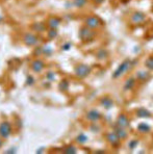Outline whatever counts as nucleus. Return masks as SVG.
I'll use <instances>...</instances> for the list:
<instances>
[{"label":"nucleus","mask_w":153,"mask_h":154,"mask_svg":"<svg viewBox=\"0 0 153 154\" xmlns=\"http://www.w3.org/2000/svg\"><path fill=\"white\" fill-rule=\"evenodd\" d=\"M1 20H2V18H1V17H0V21H1Z\"/></svg>","instance_id":"37"},{"label":"nucleus","mask_w":153,"mask_h":154,"mask_svg":"<svg viewBox=\"0 0 153 154\" xmlns=\"http://www.w3.org/2000/svg\"><path fill=\"white\" fill-rule=\"evenodd\" d=\"M92 69L90 66L87 65H78L77 67L75 68L74 72H75V75L79 78H85L87 76H89V74L91 73Z\"/></svg>","instance_id":"2"},{"label":"nucleus","mask_w":153,"mask_h":154,"mask_svg":"<svg viewBox=\"0 0 153 154\" xmlns=\"http://www.w3.org/2000/svg\"><path fill=\"white\" fill-rule=\"evenodd\" d=\"M12 134V125L8 122H2L0 124V137L3 139H8Z\"/></svg>","instance_id":"4"},{"label":"nucleus","mask_w":153,"mask_h":154,"mask_svg":"<svg viewBox=\"0 0 153 154\" xmlns=\"http://www.w3.org/2000/svg\"><path fill=\"white\" fill-rule=\"evenodd\" d=\"M145 66L147 69L152 70L153 71V56H150V57H148L147 60H145Z\"/></svg>","instance_id":"23"},{"label":"nucleus","mask_w":153,"mask_h":154,"mask_svg":"<svg viewBox=\"0 0 153 154\" xmlns=\"http://www.w3.org/2000/svg\"><path fill=\"white\" fill-rule=\"evenodd\" d=\"M136 78L134 77H130L129 79H127L124 85V91H130L132 90L134 88V85H136Z\"/></svg>","instance_id":"15"},{"label":"nucleus","mask_w":153,"mask_h":154,"mask_svg":"<svg viewBox=\"0 0 153 154\" xmlns=\"http://www.w3.org/2000/svg\"><path fill=\"white\" fill-rule=\"evenodd\" d=\"M68 88H69V82L67 80H63L62 82L58 85V89L60 91H64V92L68 90Z\"/></svg>","instance_id":"24"},{"label":"nucleus","mask_w":153,"mask_h":154,"mask_svg":"<svg viewBox=\"0 0 153 154\" xmlns=\"http://www.w3.org/2000/svg\"><path fill=\"white\" fill-rule=\"evenodd\" d=\"M90 129H91L92 131H94V132H99V131H100V126H98L97 124H92Z\"/></svg>","instance_id":"30"},{"label":"nucleus","mask_w":153,"mask_h":154,"mask_svg":"<svg viewBox=\"0 0 153 154\" xmlns=\"http://www.w3.org/2000/svg\"><path fill=\"white\" fill-rule=\"evenodd\" d=\"M85 3H87V0H74L73 2V4L76 8H82L85 5Z\"/></svg>","instance_id":"26"},{"label":"nucleus","mask_w":153,"mask_h":154,"mask_svg":"<svg viewBox=\"0 0 153 154\" xmlns=\"http://www.w3.org/2000/svg\"><path fill=\"white\" fill-rule=\"evenodd\" d=\"M100 24H101L100 19L98 17H95V16H91V17H89L85 20V26L91 29L97 28V27L100 26Z\"/></svg>","instance_id":"5"},{"label":"nucleus","mask_w":153,"mask_h":154,"mask_svg":"<svg viewBox=\"0 0 153 154\" xmlns=\"http://www.w3.org/2000/svg\"><path fill=\"white\" fill-rule=\"evenodd\" d=\"M146 20V15L142 12H136L131 16V22L133 24H141Z\"/></svg>","instance_id":"9"},{"label":"nucleus","mask_w":153,"mask_h":154,"mask_svg":"<svg viewBox=\"0 0 153 154\" xmlns=\"http://www.w3.org/2000/svg\"><path fill=\"white\" fill-rule=\"evenodd\" d=\"M35 82V78H33V77L31 76V75H28V76H27V78H26V85L30 87V85H32Z\"/></svg>","instance_id":"29"},{"label":"nucleus","mask_w":153,"mask_h":154,"mask_svg":"<svg viewBox=\"0 0 153 154\" xmlns=\"http://www.w3.org/2000/svg\"><path fill=\"white\" fill-rule=\"evenodd\" d=\"M117 125L120 126L122 128H127L129 126V120H128L127 116L124 114H121L117 119Z\"/></svg>","instance_id":"11"},{"label":"nucleus","mask_w":153,"mask_h":154,"mask_svg":"<svg viewBox=\"0 0 153 154\" xmlns=\"http://www.w3.org/2000/svg\"><path fill=\"white\" fill-rule=\"evenodd\" d=\"M130 67H132V64H131V62H130V60H125L122 64L119 66L118 69L115 71L114 75H112V78H119L120 76H122Z\"/></svg>","instance_id":"1"},{"label":"nucleus","mask_w":153,"mask_h":154,"mask_svg":"<svg viewBox=\"0 0 153 154\" xmlns=\"http://www.w3.org/2000/svg\"><path fill=\"white\" fill-rule=\"evenodd\" d=\"M138 130L141 133H148L151 130V127H150L147 123H139L138 126Z\"/></svg>","instance_id":"18"},{"label":"nucleus","mask_w":153,"mask_h":154,"mask_svg":"<svg viewBox=\"0 0 153 154\" xmlns=\"http://www.w3.org/2000/svg\"><path fill=\"white\" fill-rule=\"evenodd\" d=\"M87 140H89V137H87L84 133H80V134H78V137H76V141L79 143V144H84V143L87 142Z\"/></svg>","instance_id":"21"},{"label":"nucleus","mask_w":153,"mask_h":154,"mask_svg":"<svg viewBox=\"0 0 153 154\" xmlns=\"http://www.w3.org/2000/svg\"><path fill=\"white\" fill-rule=\"evenodd\" d=\"M53 52V49L51 48V47H44L43 48V54H45V55H51Z\"/></svg>","instance_id":"27"},{"label":"nucleus","mask_w":153,"mask_h":154,"mask_svg":"<svg viewBox=\"0 0 153 154\" xmlns=\"http://www.w3.org/2000/svg\"><path fill=\"white\" fill-rule=\"evenodd\" d=\"M46 77H47V79H48V80L52 81V80H54L55 75H54V73H53V72H48V73L46 74Z\"/></svg>","instance_id":"31"},{"label":"nucleus","mask_w":153,"mask_h":154,"mask_svg":"<svg viewBox=\"0 0 153 154\" xmlns=\"http://www.w3.org/2000/svg\"><path fill=\"white\" fill-rule=\"evenodd\" d=\"M101 104H102V106L105 109H109V108H112V105H114V101H112V99L109 98V97H103V98L101 99Z\"/></svg>","instance_id":"14"},{"label":"nucleus","mask_w":153,"mask_h":154,"mask_svg":"<svg viewBox=\"0 0 153 154\" xmlns=\"http://www.w3.org/2000/svg\"><path fill=\"white\" fill-rule=\"evenodd\" d=\"M97 58L98 60H104V58L107 57V55H109V53H107V51L105 50V49H99L97 51Z\"/></svg>","instance_id":"19"},{"label":"nucleus","mask_w":153,"mask_h":154,"mask_svg":"<svg viewBox=\"0 0 153 154\" xmlns=\"http://www.w3.org/2000/svg\"><path fill=\"white\" fill-rule=\"evenodd\" d=\"M1 147H2V141L0 140V148H1Z\"/></svg>","instance_id":"36"},{"label":"nucleus","mask_w":153,"mask_h":154,"mask_svg":"<svg viewBox=\"0 0 153 154\" xmlns=\"http://www.w3.org/2000/svg\"><path fill=\"white\" fill-rule=\"evenodd\" d=\"M150 78V74L147 71H139L136 73V79L141 81H147Z\"/></svg>","instance_id":"16"},{"label":"nucleus","mask_w":153,"mask_h":154,"mask_svg":"<svg viewBox=\"0 0 153 154\" xmlns=\"http://www.w3.org/2000/svg\"><path fill=\"white\" fill-rule=\"evenodd\" d=\"M64 152L67 153V154H75L76 152H77V149H76L75 146L70 145V146L66 147V148L64 149Z\"/></svg>","instance_id":"20"},{"label":"nucleus","mask_w":153,"mask_h":154,"mask_svg":"<svg viewBox=\"0 0 153 154\" xmlns=\"http://www.w3.org/2000/svg\"><path fill=\"white\" fill-rule=\"evenodd\" d=\"M30 68L33 72H35V73H40V72H42L43 69L45 68V64H44V62L41 60H35L31 63Z\"/></svg>","instance_id":"10"},{"label":"nucleus","mask_w":153,"mask_h":154,"mask_svg":"<svg viewBox=\"0 0 153 154\" xmlns=\"http://www.w3.org/2000/svg\"><path fill=\"white\" fill-rule=\"evenodd\" d=\"M139 145V141L138 140H131V141L128 142V148L130 150H133V149L136 148V146Z\"/></svg>","instance_id":"25"},{"label":"nucleus","mask_w":153,"mask_h":154,"mask_svg":"<svg viewBox=\"0 0 153 154\" xmlns=\"http://www.w3.org/2000/svg\"><path fill=\"white\" fill-rule=\"evenodd\" d=\"M136 116H138L139 118H150L151 117V112H149V110L147 109V108L145 107H139L136 109Z\"/></svg>","instance_id":"13"},{"label":"nucleus","mask_w":153,"mask_h":154,"mask_svg":"<svg viewBox=\"0 0 153 154\" xmlns=\"http://www.w3.org/2000/svg\"><path fill=\"white\" fill-rule=\"evenodd\" d=\"M60 20L58 19V18H55V17H53V18H50L49 19V21H48V25L50 28H53V29H56L58 26H60Z\"/></svg>","instance_id":"17"},{"label":"nucleus","mask_w":153,"mask_h":154,"mask_svg":"<svg viewBox=\"0 0 153 154\" xmlns=\"http://www.w3.org/2000/svg\"><path fill=\"white\" fill-rule=\"evenodd\" d=\"M106 141L112 145V147H118L120 145V137L117 135V133L115 132H109L106 133Z\"/></svg>","instance_id":"6"},{"label":"nucleus","mask_w":153,"mask_h":154,"mask_svg":"<svg viewBox=\"0 0 153 154\" xmlns=\"http://www.w3.org/2000/svg\"><path fill=\"white\" fill-rule=\"evenodd\" d=\"M56 35H57V31H56V29L50 28V30H49V32H48V38H56Z\"/></svg>","instance_id":"28"},{"label":"nucleus","mask_w":153,"mask_h":154,"mask_svg":"<svg viewBox=\"0 0 153 154\" xmlns=\"http://www.w3.org/2000/svg\"><path fill=\"white\" fill-rule=\"evenodd\" d=\"M16 152H17V150H16V148H11L10 150H6L5 152H4V153H6V154L13 153V154H14V153H16Z\"/></svg>","instance_id":"33"},{"label":"nucleus","mask_w":153,"mask_h":154,"mask_svg":"<svg viewBox=\"0 0 153 154\" xmlns=\"http://www.w3.org/2000/svg\"><path fill=\"white\" fill-rule=\"evenodd\" d=\"M23 41L25 43V45H27V46H35L38 44L39 38L33 33H26L23 38Z\"/></svg>","instance_id":"7"},{"label":"nucleus","mask_w":153,"mask_h":154,"mask_svg":"<svg viewBox=\"0 0 153 154\" xmlns=\"http://www.w3.org/2000/svg\"><path fill=\"white\" fill-rule=\"evenodd\" d=\"M43 151H44V148L42 147V148H40V150H38V151H37V153H42Z\"/></svg>","instance_id":"35"},{"label":"nucleus","mask_w":153,"mask_h":154,"mask_svg":"<svg viewBox=\"0 0 153 154\" xmlns=\"http://www.w3.org/2000/svg\"><path fill=\"white\" fill-rule=\"evenodd\" d=\"M32 29L38 32H41V31L45 30V25L43 23H35L32 25Z\"/></svg>","instance_id":"22"},{"label":"nucleus","mask_w":153,"mask_h":154,"mask_svg":"<svg viewBox=\"0 0 153 154\" xmlns=\"http://www.w3.org/2000/svg\"><path fill=\"white\" fill-rule=\"evenodd\" d=\"M115 132H116L117 135L120 137V140H125L128 135V132H126L125 128H122L118 125L115 126Z\"/></svg>","instance_id":"12"},{"label":"nucleus","mask_w":153,"mask_h":154,"mask_svg":"<svg viewBox=\"0 0 153 154\" xmlns=\"http://www.w3.org/2000/svg\"><path fill=\"white\" fill-rule=\"evenodd\" d=\"M94 1H95L97 4H100V3H102V2L104 1V0H94Z\"/></svg>","instance_id":"34"},{"label":"nucleus","mask_w":153,"mask_h":154,"mask_svg":"<svg viewBox=\"0 0 153 154\" xmlns=\"http://www.w3.org/2000/svg\"><path fill=\"white\" fill-rule=\"evenodd\" d=\"M94 35H95V32H94L91 28H89V27H87V26L82 27L79 31V38H81L82 41H84V42L92 41L94 38Z\"/></svg>","instance_id":"3"},{"label":"nucleus","mask_w":153,"mask_h":154,"mask_svg":"<svg viewBox=\"0 0 153 154\" xmlns=\"http://www.w3.org/2000/svg\"><path fill=\"white\" fill-rule=\"evenodd\" d=\"M71 46H72L71 43H66V44H64L62 46V49H63V50H65V51H67V50H69V49L71 48Z\"/></svg>","instance_id":"32"},{"label":"nucleus","mask_w":153,"mask_h":154,"mask_svg":"<svg viewBox=\"0 0 153 154\" xmlns=\"http://www.w3.org/2000/svg\"><path fill=\"white\" fill-rule=\"evenodd\" d=\"M101 118H102V116L96 109H91L87 112V120H89L91 122H97Z\"/></svg>","instance_id":"8"}]
</instances>
